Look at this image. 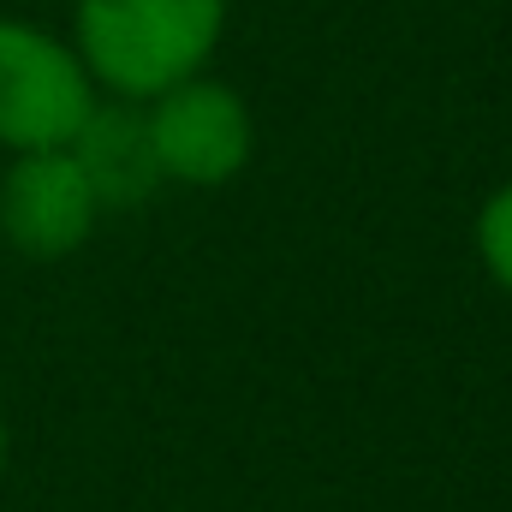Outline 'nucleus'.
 <instances>
[{
	"mask_svg": "<svg viewBox=\"0 0 512 512\" xmlns=\"http://www.w3.org/2000/svg\"><path fill=\"white\" fill-rule=\"evenodd\" d=\"M227 0H78L72 54L114 102H149L197 78L221 48Z\"/></svg>",
	"mask_w": 512,
	"mask_h": 512,
	"instance_id": "f257e3e1",
	"label": "nucleus"
},
{
	"mask_svg": "<svg viewBox=\"0 0 512 512\" xmlns=\"http://www.w3.org/2000/svg\"><path fill=\"white\" fill-rule=\"evenodd\" d=\"M90 108L96 84L72 42L30 18H0V149H66Z\"/></svg>",
	"mask_w": 512,
	"mask_h": 512,
	"instance_id": "f03ea898",
	"label": "nucleus"
},
{
	"mask_svg": "<svg viewBox=\"0 0 512 512\" xmlns=\"http://www.w3.org/2000/svg\"><path fill=\"white\" fill-rule=\"evenodd\" d=\"M143 126L161 179L191 185V191H215L233 185L256 155V120L245 96L209 72L179 78L173 90L143 102Z\"/></svg>",
	"mask_w": 512,
	"mask_h": 512,
	"instance_id": "7ed1b4c3",
	"label": "nucleus"
},
{
	"mask_svg": "<svg viewBox=\"0 0 512 512\" xmlns=\"http://www.w3.org/2000/svg\"><path fill=\"white\" fill-rule=\"evenodd\" d=\"M102 221V203L72 161V149H24L0 173V233L18 256L60 262L84 251Z\"/></svg>",
	"mask_w": 512,
	"mask_h": 512,
	"instance_id": "20e7f679",
	"label": "nucleus"
},
{
	"mask_svg": "<svg viewBox=\"0 0 512 512\" xmlns=\"http://www.w3.org/2000/svg\"><path fill=\"white\" fill-rule=\"evenodd\" d=\"M66 149L84 167L102 209H137V203H149L161 191V167H155V149H149L143 102H96Z\"/></svg>",
	"mask_w": 512,
	"mask_h": 512,
	"instance_id": "39448f33",
	"label": "nucleus"
},
{
	"mask_svg": "<svg viewBox=\"0 0 512 512\" xmlns=\"http://www.w3.org/2000/svg\"><path fill=\"white\" fill-rule=\"evenodd\" d=\"M471 245H477L483 274H489V280L512 298V179H507V185H495V191L483 197L477 227H471Z\"/></svg>",
	"mask_w": 512,
	"mask_h": 512,
	"instance_id": "423d86ee",
	"label": "nucleus"
},
{
	"mask_svg": "<svg viewBox=\"0 0 512 512\" xmlns=\"http://www.w3.org/2000/svg\"><path fill=\"white\" fill-rule=\"evenodd\" d=\"M6 459H12V429H6V411H0V471H6Z\"/></svg>",
	"mask_w": 512,
	"mask_h": 512,
	"instance_id": "0eeeda50",
	"label": "nucleus"
}]
</instances>
